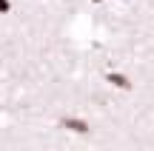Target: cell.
<instances>
[{
    "label": "cell",
    "mask_w": 154,
    "mask_h": 151,
    "mask_svg": "<svg viewBox=\"0 0 154 151\" xmlns=\"http://www.w3.org/2000/svg\"><path fill=\"white\" fill-rule=\"evenodd\" d=\"M60 125H63V128H69V131H74V134H88V123H86V120H80V117H66Z\"/></svg>",
    "instance_id": "6da1fadb"
},
{
    "label": "cell",
    "mask_w": 154,
    "mask_h": 151,
    "mask_svg": "<svg viewBox=\"0 0 154 151\" xmlns=\"http://www.w3.org/2000/svg\"><path fill=\"white\" fill-rule=\"evenodd\" d=\"M106 83H111L114 89H123V91L131 89V80H128L126 74H120V71H109V74H106Z\"/></svg>",
    "instance_id": "7a4b0ae2"
},
{
    "label": "cell",
    "mask_w": 154,
    "mask_h": 151,
    "mask_svg": "<svg viewBox=\"0 0 154 151\" xmlns=\"http://www.w3.org/2000/svg\"><path fill=\"white\" fill-rule=\"evenodd\" d=\"M9 11H11V3L9 0H0V14H9Z\"/></svg>",
    "instance_id": "3957f363"
},
{
    "label": "cell",
    "mask_w": 154,
    "mask_h": 151,
    "mask_svg": "<svg viewBox=\"0 0 154 151\" xmlns=\"http://www.w3.org/2000/svg\"><path fill=\"white\" fill-rule=\"evenodd\" d=\"M91 3H103V0H91Z\"/></svg>",
    "instance_id": "277c9868"
}]
</instances>
